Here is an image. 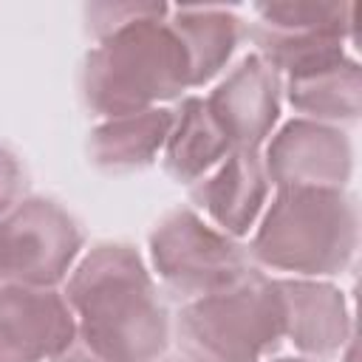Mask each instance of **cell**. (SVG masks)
<instances>
[{
	"instance_id": "6da1fadb",
	"label": "cell",
	"mask_w": 362,
	"mask_h": 362,
	"mask_svg": "<svg viewBox=\"0 0 362 362\" xmlns=\"http://www.w3.org/2000/svg\"><path fill=\"white\" fill-rule=\"evenodd\" d=\"M76 339L105 362H156L170 339V320L153 274L130 243L88 249L65 277Z\"/></svg>"
},
{
	"instance_id": "7a4b0ae2",
	"label": "cell",
	"mask_w": 362,
	"mask_h": 362,
	"mask_svg": "<svg viewBox=\"0 0 362 362\" xmlns=\"http://www.w3.org/2000/svg\"><path fill=\"white\" fill-rule=\"evenodd\" d=\"M170 6L153 3L144 14L99 37L82 62V99L102 119L161 107L192 88L189 54L167 23Z\"/></svg>"
},
{
	"instance_id": "3957f363",
	"label": "cell",
	"mask_w": 362,
	"mask_h": 362,
	"mask_svg": "<svg viewBox=\"0 0 362 362\" xmlns=\"http://www.w3.org/2000/svg\"><path fill=\"white\" fill-rule=\"evenodd\" d=\"M359 246V209L345 189L277 187L249 246V257L294 277L342 272Z\"/></svg>"
},
{
	"instance_id": "277c9868",
	"label": "cell",
	"mask_w": 362,
	"mask_h": 362,
	"mask_svg": "<svg viewBox=\"0 0 362 362\" xmlns=\"http://www.w3.org/2000/svg\"><path fill=\"white\" fill-rule=\"evenodd\" d=\"M286 337L277 277L249 269L238 283L187 300L178 342L189 362H263Z\"/></svg>"
},
{
	"instance_id": "5b68a950",
	"label": "cell",
	"mask_w": 362,
	"mask_h": 362,
	"mask_svg": "<svg viewBox=\"0 0 362 362\" xmlns=\"http://www.w3.org/2000/svg\"><path fill=\"white\" fill-rule=\"evenodd\" d=\"M153 272L181 297L195 300L238 283L252 266L249 252L195 209H173L150 232Z\"/></svg>"
},
{
	"instance_id": "8992f818",
	"label": "cell",
	"mask_w": 362,
	"mask_h": 362,
	"mask_svg": "<svg viewBox=\"0 0 362 362\" xmlns=\"http://www.w3.org/2000/svg\"><path fill=\"white\" fill-rule=\"evenodd\" d=\"M82 229L51 198H23L0 215V280L57 288L79 260Z\"/></svg>"
},
{
	"instance_id": "52a82bcc",
	"label": "cell",
	"mask_w": 362,
	"mask_h": 362,
	"mask_svg": "<svg viewBox=\"0 0 362 362\" xmlns=\"http://www.w3.org/2000/svg\"><path fill=\"white\" fill-rule=\"evenodd\" d=\"M74 342L76 320L65 294L0 283V362H51Z\"/></svg>"
},
{
	"instance_id": "ba28073f",
	"label": "cell",
	"mask_w": 362,
	"mask_h": 362,
	"mask_svg": "<svg viewBox=\"0 0 362 362\" xmlns=\"http://www.w3.org/2000/svg\"><path fill=\"white\" fill-rule=\"evenodd\" d=\"M263 167L274 187L345 189L354 150L339 127L297 116L269 136Z\"/></svg>"
},
{
	"instance_id": "9c48e42d",
	"label": "cell",
	"mask_w": 362,
	"mask_h": 362,
	"mask_svg": "<svg viewBox=\"0 0 362 362\" xmlns=\"http://www.w3.org/2000/svg\"><path fill=\"white\" fill-rule=\"evenodd\" d=\"M280 74L260 57H243L204 99L232 150L257 153L280 119Z\"/></svg>"
},
{
	"instance_id": "30bf717a",
	"label": "cell",
	"mask_w": 362,
	"mask_h": 362,
	"mask_svg": "<svg viewBox=\"0 0 362 362\" xmlns=\"http://www.w3.org/2000/svg\"><path fill=\"white\" fill-rule=\"evenodd\" d=\"M269 192L272 181L260 153L232 150L212 173L195 184L192 198L215 229L238 240L257 226L269 204Z\"/></svg>"
},
{
	"instance_id": "8fae6325",
	"label": "cell",
	"mask_w": 362,
	"mask_h": 362,
	"mask_svg": "<svg viewBox=\"0 0 362 362\" xmlns=\"http://www.w3.org/2000/svg\"><path fill=\"white\" fill-rule=\"evenodd\" d=\"M283 308H286V337L308 359H325L345 351L354 339L351 308L345 294L311 277H277Z\"/></svg>"
},
{
	"instance_id": "7c38bea8",
	"label": "cell",
	"mask_w": 362,
	"mask_h": 362,
	"mask_svg": "<svg viewBox=\"0 0 362 362\" xmlns=\"http://www.w3.org/2000/svg\"><path fill=\"white\" fill-rule=\"evenodd\" d=\"M286 79V99L303 119L314 122H354L362 110V68L345 48L322 54Z\"/></svg>"
},
{
	"instance_id": "4fadbf2b",
	"label": "cell",
	"mask_w": 362,
	"mask_h": 362,
	"mask_svg": "<svg viewBox=\"0 0 362 362\" xmlns=\"http://www.w3.org/2000/svg\"><path fill=\"white\" fill-rule=\"evenodd\" d=\"M173 119L175 113L167 107L102 119L88 139L90 161L107 173H124L153 164L167 144Z\"/></svg>"
},
{
	"instance_id": "5bb4252c",
	"label": "cell",
	"mask_w": 362,
	"mask_h": 362,
	"mask_svg": "<svg viewBox=\"0 0 362 362\" xmlns=\"http://www.w3.org/2000/svg\"><path fill=\"white\" fill-rule=\"evenodd\" d=\"M232 153L229 139L201 96H187L175 110L173 130L161 150L164 170L178 184H198Z\"/></svg>"
},
{
	"instance_id": "9a60e30c",
	"label": "cell",
	"mask_w": 362,
	"mask_h": 362,
	"mask_svg": "<svg viewBox=\"0 0 362 362\" xmlns=\"http://www.w3.org/2000/svg\"><path fill=\"white\" fill-rule=\"evenodd\" d=\"M167 23L189 54L192 88L215 79L243 37L240 17L221 6H175L167 11Z\"/></svg>"
},
{
	"instance_id": "2e32d148",
	"label": "cell",
	"mask_w": 362,
	"mask_h": 362,
	"mask_svg": "<svg viewBox=\"0 0 362 362\" xmlns=\"http://www.w3.org/2000/svg\"><path fill=\"white\" fill-rule=\"evenodd\" d=\"M255 31L274 37H334L356 42V6L354 3H257Z\"/></svg>"
},
{
	"instance_id": "e0dca14e",
	"label": "cell",
	"mask_w": 362,
	"mask_h": 362,
	"mask_svg": "<svg viewBox=\"0 0 362 362\" xmlns=\"http://www.w3.org/2000/svg\"><path fill=\"white\" fill-rule=\"evenodd\" d=\"M153 3H88L85 6V23H88V31L99 40L105 34H110L113 28L130 23L133 17L144 14Z\"/></svg>"
},
{
	"instance_id": "ac0fdd59",
	"label": "cell",
	"mask_w": 362,
	"mask_h": 362,
	"mask_svg": "<svg viewBox=\"0 0 362 362\" xmlns=\"http://www.w3.org/2000/svg\"><path fill=\"white\" fill-rule=\"evenodd\" d=\"M25 173L14 153L0 147V215H6L17 201H23Z\"/></svg>"
},
{
	"instance_id": "d6986e66",
	"label": "cell",
	"mask_w": 362,
	"mask_h": 362,
	"mask_svg": "<svg viewBox=\"0 0 362 362\" xmlns=\"http://www.w3.org/2000/svg\"><path fill=\"white\" fill-rule=\"evenodd\" d=\"M51 362H105V359H102V356H96L93 351H88V348L76 339L68 351H62V354H59L57 359H51Z\"/></svg>"
},
{
	"instance_id": "ffe728a7",
	"label": "cell",
	"mask_w": 362,
	"mask_h": 362,
	"mask_svg": "<svg viewBox=\"0 0 362 362\" xmlns=\"http://www.w3.org/2000/svg\"><path fill=\"white\" fill-rule=\"evenodd\" d=\"M269 362H317V359H308V356H277V359H269Z\"/></svg>"
},
{
	"instance_id": "44dd1931",
	"label": "cell",
	"mask_w": 362,
	"mask_h": 362,
	"mask_svg": "<svg viewBox=\"0 0 362 362\" xmlns=\"http://www.w3.org/2000/svg\"><path fill=\"white\" fill-rule=\"evenodd\" d=\"M0 283H3V280H0Z\"/></svg>"
}]
</instances>
